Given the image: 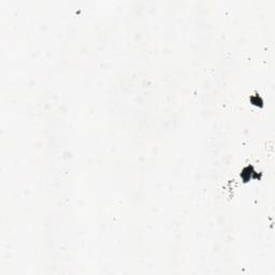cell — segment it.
I'll list each match as a JSON object with an SVG mask.
<instances>
[{"label":"cell","instance_id":"1","mask_svg":"<svg viewBox=\"0 0 275 275\" xmlns=\"http://www.w3.org/2000/svg\"><path fill=\"white\" fill-rule=\"evenodd\" d=\"M242 177L245 181H248L249 178H257V177L259 178L260 176H259V174H257V172L254 170L253 167H247V168H245L242 171Z\"/></svg>","mask_w":275,"mask_h":275},{"label":"cell","instance_id":"2","mask_svg":"<svg viewBox=\"0 0 275 275\" xmlns=\"http://www.w3.org/2000/svg\"><path fill=\"white\" fill-rule=\"evenodd\" d=\"M251 102L254 103V104L256 105H262V100L261 98L259 97V96H254V97H251Z\"/></svg>","mask_w":275,"mask_h":275}]
</instances>
